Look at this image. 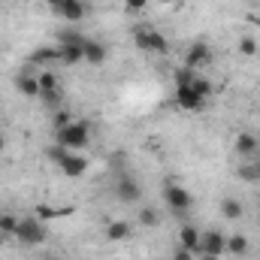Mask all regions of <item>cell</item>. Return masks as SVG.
Returning a JSON list of instances; mask_svg holds the SVG:
<instances>
[{
    "instance_id": "1",
    "label": "cell",
    "mask_w": 260,
    "mask_h": 260,
    "mask_svg": "<svg viewBox=\"0 0 260 260\" xmlns=\"http://www.w3.org/2000/svg\"><path fill=\"white\" fill-rule=\"evenodd\" d=\"M209 94H212V85H209V79H203L200 73H197V79L191 85H182V88H176V97H173V103L182 109V112H203L206 109V100H209Z\"/></svg>"
},
{
    "instance_id": "2",
    "label": "cell",
    "mask_w": 260,
    "mask_h": 260,
    "mask_svg": "<svg viewBox=\"0 0 260 260\" xmlns=\"http://www.w3.org/2000/svg\"><path fill=\"white\" fill-rule=\"evenodd\" d=\"M55 142L64 145L70 151H85L88 142H91V127L85 121H67L55 127Z\"/></svg>"
},
{
    "instance_id": "3",
    "label": "cell",
    "mask_w": 260,
    "mask_h": 260,
    "mask_svg": "<svg viewBox=\"0 0 260 260\" xmlns=\"http://www.w3.org/2000/svg\"><path fill=\"white\" fill-rule=\"evenodd\" d=\"M49 157H52V164L64 173L67 179H79V176H85V170H88L85 154H82V151H70L64 145H55V148L49 151Z\"/></svg>"
},
{
    "instance_id": "4",
    "label": "cell",
    "mask_w": 260,
    "mask_h": 260,
    "mask_svg": "<svg viewBox=\"0 0 260 260\" xmlns=\"http://www.w3.org/2000/svg\"><path fill=\"white\" fill-rule=\"evenodd\" d=\"M164 203H167V209H170L173 215H185V212L194 206V197H191V191H188L182 182L167 179V182H164Z\"/></svg>"
},
{
    "instance_id": "5",
    "label": "cell",
    "mask_w": 260,
    "mask_h": 260,
    "mask_svg": "<svg viewBox=\"0 0 260 260\" xmlns=\"http://www.w3.org/2000/svg\"><path fill=\"white\" fill-rule=\"evenodd\" d=\"M15 239L27 248H37L49 239V227L40 221V218H21L18 227H15Z\"/></svg>"
},
{
    "instance_id": "6",
    "label": "cell",
    "mask_w": 260,
    "mask_h": 260,
    "mask_svg": "<svg viewBox=\"0 0 260 260\" xmlns=\"http://www.w3.org/2000/svg\"><path fill=\"white\" fill-rule=\"evenodd\" d=\"M133 43H136L139 52H148V55H167V49H170L167 37L154 27H145V24L133 30Z\"/></svg>"
},
{
    "instance_id": "7",
    "label": "cell",
    "mask_w": 260,
    "mask_h": 260,
    "mask_svg": "<svg viewBox=\"0 0 260 260\" xmlns=\"http://www.w3.org/2000/svg\"><path fill=\"white\" fill-rule=\"evenodd\" d=\"M197 254H203L206 260L224 257V254H227V236H224L221 230H203V233H200Z\"/></svg>"
},
{
    "instance_id": "8",
    "label": "cell",
    "mask_w": 260,
    "mask_h": 260,
    "mask_svg": "<svg viewBox=\"0 0 260 260\" xmlns=\"http://www.w3.org/2000/svg\"><path fill=\"white\" fill-rule=\"evenodd\" d=\"M61 18H67L70 24L73 21H82L85 18V12H88V6H85V0H46Z\"/></svg>"
},
{
    "instance_id": "9",
    "label": "cell",
    "mask_w": 260,
    "mask_h": 260,
    "mask_svg": "<svg viewBox=\"0 0 260 260\" xmlns=\"http://www.w3.org/2000/svg\"><path fill=\"white\" fill-rule=\"evenodd\" d=\"M212 64V49H209V43H203V40H197L188 46V52H185V67H191V70H203V67Z\"/></svg>"
},
{
    "instance_id": "10",
    "label": "cell",
    "mask_w": 260,
    "mask_h": 260,
    "mask_svg": "<svg viewBox=\"0 0 260 260\" xmlns=\"http://www.w3.org/2000/svg\"><path fill=\"white\" fill-rule=\"evenodd\" d=\"M236 154H242L245 160H251V157H257L260 154V139L251 133V130H242V133H236Z\"/></svg>"
},
{
    "instance_id": "11",
    "label": "cell",
    "mask_w": 260,
    "mask_h": 260,
    "mask_svg": "<svg viewBox=\"0 0 260 260\" xmlns=\"http://www.w3.org/2000/svg\"><path fill=\"white\" fill-rule=\"evenodd\" d=\"M106 46L103 43H97V40H91V37H85V43H82V61L91 67H100L106 61Z\"/></svg>"
},
{
    "instance_id": "12",
    "label": "cell",
    "mask_w": 260,
    "mask_h": 260,
    "mask_svg": "<svg viewBox=\"0 0 260 260\" xmlns=\"http://www.w3.org/2000/svg\"><path fill=\"white\" fill-rule=\"evenodd\" d=\"M118 197H121L124 203H139V200H142L139 182H136L133 176H121V179H118Z\"/></svg>"
},
{
    "instance_id": "13",
    "label": "cell",
    "mask_w": 260,
    "mask_h": 260,
    "mask_svg": "<svg viewBox=\"0 0 260 260\" xmlns=\"http://www.w3.org/2000/svg\"><path fill=\"white\" fill-rule=\"evenodd\" d=\"M176 245L179 248H188V251H194L197 254V245H200V230L191 227V224H182L179 227V239H176Z\"/></svg>"
},
{
    "instance_id": "14",
    "label": "cell",
    "mask_w": 260,
    "mask_h": 260,
    "mask_svg": "<svg viewBox=\"0 0 260 260\" xmlns=\"http://www.w3.org/2000/svg\"><path fill=\"white\" fill-rule=\"evenodd\" d=\"M130 233H133V227H130L127 221H112V224H106V239H109V242H124V239H130Z\"/></svg>"
},
{
    "instance_id": "15",
    "label": "cell",
    "mask_w": 260,
    "mask_h": 260,
    "mask_svg": "<svg viewBox=\"0 0 260 260\" xmlns=\"http://www.w3.org/2000/svg\"><path fill=\"white\" fill-rule=\"evenodd\" d=\"M15 88H18L24 97H40V79H37V76H27V73L15 76Z\"/></svg>"
},
{
    "instance_id": "16",
    "label": "cell",
    "mask_w": 260,
    "mask_h": 260,
    "mask_svg": "<svg viewBox=\"0 0 260 260\" xmlns=\"http://www.w3.org/2000/svg\"><path fill=\"white\" fill-rule=\"evenodd\" d=\"M251 251V239L248 236H227V254H233V257H245Z\"/></svg>"
},
{
    "instance_id": "17",
    "label": "cell",
    "mask_w": 260,
    "mask_h": 260,
    "mask_svg": "<svg viewBox=\"0 0 260 260\" xmlns=\"http://www.w3.org/2000/svg\"><path fill=\"white\" fill-rule=\"evenodd\" d=\"M221 218H227V221H239L242 218V203L236 200V197H227V200H221Z\"/></svg>"
},
{
    "instance_id": "18",
    "label": "cell",
    "mask_w": 260,
    "mask_h": 260,
    "mask_svg": "<svg viewBox=\"0 0 260 260\" xmlns=\"http://www.w3.org/2000/svg\"><path fill=\"white\" fill-rule=\"evenodd\" d=\"M239 179H245V182H260V154L239 167Z\"/></svg>"
},
{
    "instance_id": "19",
    "label": "cell",
    "mask_w": 260,
    "mask_h": 260,
    "mask_svg": "<svg viewBox=\"0 0 260 260\" xmlns=\"http://www.w3.org/2000/svg\"><path fill=\"white\" fill-rule=\"evenodd\" d=\"M61 55H58V49H34L30 52V64H52V61H58Z\"/></svg>"
},
{
    "instance_id": "20",
    "label": "cell",
    "mask_w": 260,
    "mask_h": 260,
    "mask_svg": "<svg viewBox=\"0 0 260 260\" xmlns=\"http://www.w3.org/2000/svg\"><path fill=\"white\" fill-rule=\"evenodd\" d=\"M18 221H21V218H15V215L3 212V215H0V233H6V236H15V227H18Z\"/></svg>"
},
{
    "instance_id": "21",
    "label": "cell",
    "mask_w": 260,
    "mask_h": 260,
    "mask_svg": "<svg viewBox=\"0 0 260 260\" xmlns=\"http://www.w3.org/2000/svg\"><path fill=\"white\" fill-rule=\"evenodd\" d=\"M239 52H242L245 58H254V55H257V40H254V37H242V40H239Z\"/></svg>"
},
{
    "instance_id": "22",
    "label": "cell",
    "mask_w": 260,
    "mask_h": 260,
    "mask_svg": "<svg viewBox=\"0 0 260 260\" xmlns=\"http://www.w3.org/2000/svg\"><path fill=\"white\" fill-rule=\"evenodd\" d=\"M139 221H142V227H157V212H154L151 206H145V209L139 212Z\"/></svg>"
},
{
    "instance_id": "23",
    "label": "cell",
    "mask_w": 260,
    "mask_h": 260,
    "mask_svg": "<svg viewBox=\"0 0 260 260\" xmlns=\"http://www.w3.org/2000/svg\"><path fill=\"white\" fill-rule=\"evenodd\" d=\"M148 6V0H124V9L127 12H142Z\"/></svg>"
},
{
    "instance_id": "24",
    "label": "cell",
    "mask_w": 260,
    "mask_h": 260,
    "mask_svg": "<svg viewBox=\"0 0 260 260\" xmlns=\"http://www.w3.org/2000/svg\"><path fill=\"white\" fill-rule=\"evenodd\" d=\"M173 260H194V251H188V248H179V245H176Z\"/></svg>"
},
{
    "instance_id": "25",
    "label": "cell",
    "mask_w": 260,
    "mask_h": 260,
    "mask_svg": "<svg viewBox=\"0 0 260 260\" xmlns=\"http://www.w3.org/2000/svg\"><path fill=\"white\" fill-rule=\"evenodd\" d=\"M157 3H160V6H179L182 0H157Z\"/></svg>"
},
{
    "instance_id": "26",
    "label": "cell",
    "mask_w": 260,
    "mask_h": 260,
    "mask_svg": "<svg viewBox=\"0 0 260 260\" xmlns=\"http://www.w3.org/2000/svg\"><path fill=\"white\" fill-rule=\"evenodd\" d=\"M3 148H6V136L0 133V154H3Z\"/></svg>"
},
{
    "instance_id": "27",
    "label": "cell",
    "mask_w": 260,
    "mask_h": 260,
    "mask_svg": "<svg viewBox=\"0 0 260 260\" xmlns=\"http://www.w3.org/2000/svg\"><path fill=\"white\" fill-rule=\"evenodd\" d=\"M6 239H9V236H6V233H0V245H3V242H6Z\"/></svg>"
},
{
    "instance_id": "28",
    "label": "cell",
    "mask_w": 260,
    "mask_h": 260,
    "mask_svg": "<svg viewBox=\"0 0 260 260\" xmlns=\"http://www.w3.org/2000/svg\"><path fill=\"white\" fill-rule=\"evenodd\" d=\"M49 260H61V257H49Z\"/></svg>"
}]
</instances>
